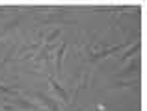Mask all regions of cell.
Segmentation results:
<instances>
[{"label": "cell", "mask_w": 147, "mask_h": 111, "mask_svg": "<svg viewBox=\"0 0 147 111\" xmlns=\"http://www.w3.org/2000/svg\"><path fill=\"white\" fill-rule=\"evenodd\" d=\"M49 82H50V85H52V89H54V93H56V94H58V96H60V98H61V100H65V102H67V100H69V96H67V93H65V91H63V89H61V87H60V85H58V82H56V80H54V78H49Z\"/></svg>", "instance_id": "obj_1"}, {"label": "cell", "mask_w": 147, "mask_h": 111, "mask_svg": "<svg viewBox=\"0 0 147 111\" xmlns=\"http://www.w3.org/2000/svg\"><path fill=\"white\" fill-rule=\"evenodd\" d=\"M36 98H37V100H41V102H43V104L47 106V108H49L50 111H58V106H56V102H54V100H50L49 96H45V94H41V93H36Z\"/></svg>", "instance_id": "obj_2"}, {"label": "cell", "mask_w": 147, "mask_h": 111, "mask_svg": "<svg viewBox=\"0 0 147 111\" xmlns=\"http://www.w3.org/2000/svg\"><path fill=\"white\" fill-rule=\"evenodd\" d=\"M63 52H65V45H61L56 50V70L58 72H61V57H63Z\"/></svg>", "instance_id": "obj_3"}, {"label": "cell", "mask_w": 147, "mask_h": 111, "mask_svg": "<svg viewBox=\"0 0 147 111\" xmlns=\"http://www.w3.org/2000/svg\"><path fill=\"white\" fill-rule=\"evenodd\" d=\"M134 70H138V59H132V61H130L129 67H127L125 70L119 72V76H127V74H130V72H134Z\"/></svg>", "instance_id": "obj_4"}, {"label": "cell", "mask_w": 147, "mask_h": 111, "mask_svg": "<svg viewBox=\"0 0 147 111\" xmlns=\"http://www.w3.org/2000/svg\"><path fill=\"white\" fill-rule=\"evenodd\" d=\"M13 104L19 106V108H24V109H32V104H30V102H26V100H22V98H15Z\"/></svg>", "instance_id": "obj_5"}, {"label": "cell", "mask_w": 147, "mask_h": 111, "mask_svg": "<svg viewBox=\"0 0 147 111\" xmlns=\"http://www.w3.org/2000/svg\"><path fill=\"white\" fill-rule=\"evenodd\" d=\"M60 33H61V30H60V28H56V30H52V32H50V35L47 37V45H49V43H52V41H54V39H56V37H58V35H60Z\"/></svg>", "instance_id": "obj_6"}, {"label": "cell", "mask_w": 147, "mask_h": 111, "mask_svg": "<svg viewBox=\"0 0 147 111\" xmlns=\"http://www.w3.org/2000/svg\"><path fill=\"white\" fill-rule=\"evenodd\" d=\"M136 52H138V45H134V47H130V50H129V52H127V54H125V56H123V57H121V61H125V59H129V57H130V56H134V54H136Z\"/></svg>", "instance_id": "obj_7"}, {"label": "cell", "mask_w": 147, "mask_h": 111, "mask_svg": "<svg viewBox=\"0 0 147 111\" xmlns=\"http://www.w3.org/2000/svg\"><path fill=\"white\" fill-rule=\"evenodd\" d=\"M0 93H4V94H15V91H13V89H9V87L0 85Z\"/></svg>", "instance_id": "obj_8"}, {"label": "cell", "mask_w": 147, "mask_h": 111, "mask_svg": "<svg viewBox=\"0 0 147 111\" xmlns=\"http://www.w3.org/2000/svg\"><path fill=\"white\" fill-rule=\"evenodd\" d=\"M17 24H19V21H17V19H15V21H11V22H9V24H7V26H6V30H9V28H13V26H17Z\"/></svg>", "instance_id": "obj_9"}]
</instances>
